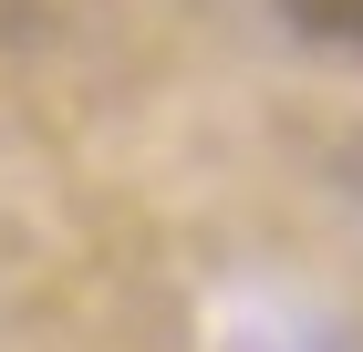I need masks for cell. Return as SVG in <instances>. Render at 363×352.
Masks as SVG:
<instances>
[{
	"instance_id": "cell-1",
	"label": "cell",
	"mask_w": 363,
	"mask_h": 352,
	"mask_svg": "<svg viewBox=\"0 0 363 352\" xmlns=\"http://www.w3.org/2000/svg\"><path fill=\"white\" fill-rule=\"evenodd\" d=\"M280 21H291V42H311V52L363 62V0H280Z\"/></svg>"
}]
</instances>
